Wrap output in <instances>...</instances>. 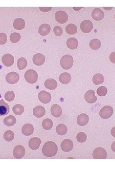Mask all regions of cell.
I'll return each instance as SVG.
<instances>
[{
  "mask_svg": "<svg viewBox=\"0 0 115 173\" xmlns=\"http://www.w3.org/2000/svg\"><path fill=\"white\" fill-rule=\"evenodd\" d=\"M9 108L8 103L2 99L0 100V117H3L8 114Z\"/></svg>",
  "mask_w": 115,
  "mask_h": 173,
  "instance_id": "e0dca14e",
  "label": "cell"
},
{
  "mask_svg": "<svg viewBox=\"0 0 115 173\" xmlns=\"http://www.w3.org/2000/svg\"><path fill=\"white\" fill-rule=\"evenodd\" d=\"M2 61L5 66L9 67L14 64L15 61L14 58L10 54H5L2 57Z\"/></svg>",
  "mask_w": 115,
  "mask_h": 173,
  "instance_id": "4fadbf2b",
  "label": "cell"
},
{
  "mask_svg": "<svg viewBox=\"0 0 115 173\" xmlns=\"http://www.w3.org/2000/svg\"><path fill=\"white\" fill-rule=\"evenodd\" d=\"M91 17L94 20L100 21L104 18L105 14L100 8H96L92 11Z\"/></svg>",
  "mask_w": 115,
  "mask_h": 173,
  "instance_id": "8fae6325",
  "label": "cell"
},
{
  "mask_svg": "<svg viewBox=\"0 0 115 173\" xmlns=\"http://www.w3.org/2000/svg\"><path fill=\"white\" fill-rule=\"evenodd\" d=\"M76 138L77 141L79 142L83 143L86 141L87 136L85 133L81 132L77 134Z\"/></svg>",
  "mask_w": 115,
  "mask_h": 173,
  "instance_id": "8d00e7d4",
  "label": "cell"
},
{
  "mask_svg": "<svg viewBox=\"0 0 115 173\" xmlns=\"http://www.w3.org/2000/svg\"><path fill=\"white\" fill-rule=\"evenodd\" d=\"M65 30L67 34L70 35H73L77 33V29L75 25L70 24L66 26Z\"/></svg>",
  "mask_w": 115,
  "mask_h": 173,
  "instance_id": "4dcf8cb0",
  "label": "cell"
},
{
  "mask_svg": "<svg viewBox=\"0 0 115 173\" xmlns=\"http://www.w3.org/2000/svg\"><path fill=\"white\" fill-rule=\"evenodd\" d=\"M113 7H103L105 9H106V10H111Z\"/></svg>",
  "mask_w": 115,
  "mask_h": 173,
  "instance_id": "ee69618b",
  "label": "cell"
},
{
  "mask_svg": "<svg viewBox=\"0 0 115 173\" xmlns=\"http://www.w3.org/2000/svg\"><path fill=\"white\" fill-rule=\"evenodd\" d=\"M21 38L20 34L16 32L11 33L10 36V40L11 42L16 43L20 41Z\"/></svg>",
  "mask_w": 115,
  "mask_h": 173,
  "instance_id": "e575fe53",
  "label": "cell"
},
{
  "mask_svg": "<svg viewBox=\"0 0 115 173\" xmlns=\"http://www.w3.org/2000/svg\"><path fill=\"white\" fill-rule=\"evenodd\" d=\"M13 112L17 115L22 114L25 111V108L22 105L17 104L14 105L12 108Z\"/></svg>",
  "mask_w": 115,
  "mask_h": 173,
  "instance_id": "d590c367",
  "label": "cell"
},
{
  "mask_svg": "<svg viewBox=\"0 0 115 173\" xmlns=\"http://www.w3.org/2000/svg\"><path fill=\"white\" fill-rule=\"evenodd\" d=\"M115 52H112L110 55V61L113 63L115 64Z\"/></svg>",
  "mask_w": 115,
  "mask_h": 173,
  "instance_id": "7bdbcfd3",
  "label": "cell"
},
{
  "mask_svg": "<svg viewBox=\"0 0 115 173\" xmlns=\"http://www.w3.org/2000/svg\"><path fill=\"white\" fill-rule=\"evenodd\" d=\"M52 7H39L41 11L43 12H47L49 11L52 9Z\"/></svg>",
  "mask_w": 115,
  "mask_h": 173,
  "instance_id": "b9f144b4",
  "label": "cell"
},
{
  "mask_svg": "<svg viewBox=\"0 0 115 173\" xmlns=\"http://www.w3.org/2000/svg\"><path fill=\"white\" fill-rule=\"evenodd\" d=\"M26 153L24 147L21 145L16 146L13 151V155L15 158L21 159L24 156Z\"/></svg>",
  "mask_w": 115,
  "mask_h": 173,
  "instance_id": "52a82bcc",
  "label": "cell"
},
{
  "mask_svg": "<svg viewBox=\"0 0 115 173\" xmlns=\"http://www.w3.org/2000/svg\"><path fill=\"white\" fill-rule=\"evenodd\" d=\"M27 65V60L24 57H21L17 61V66L20 70H22L25 69Z\"/></svg>",
  "mask_w": 115,
  "mask_h": 173,
  "instance_id": "d6a6232c",
  "label": "cell"
},
{
  "mask_svg": "<svg viewBox=\"0 0 115 173\" xmlns=\"http://www.w3.org/2000/svg\"><path fill=\"white\" fill-rule=\"evenodd\" d=\"M85 101L89 103H94L97 100L95 91L93 90H88L85 95Z\"/></svg>",
  "mask_w": 115,
  "mask_h": 173,
  "instance_id": "7c38bea8",
  "label": "cell"
},
{
  "mask_svg": "<svg viewBox=\"0 0 115 173\" xmlns=\"http://www.w3.org/2000/svg\"><path fill=\"white\" fill-rule=\"evenodd\" d=\"M71 79V74L67 72H64L60 74L59 80L63 84H67L70 83Z\"/></svg>",
  "mask_w": 115,
  "mask_h": 173,
  "instance_id": "d4e9b609",
  "label": "cell"
},
{
  "mask_svg": "<svg viewBox=\"0 0 115 173\" xmlns=\"http://www.w3.org/2000/svg\"><path fill=\"white\" fill-rule=\"evenodd\" d=\"M50 31V26L46 24H44L41 25L38 30L39 34L42 36H47L49 33Z\"/></svg>",
  "mask_w": 115,
  "mask_h": 173,
  "instance_id": "7402d4cb",
  "label": "cell"
},
{
  "mask_svg": "<svg viewBox=\"0 0 115 173\" xmlns=\"http://www.w3.org/2000/svg\"><path fill=\"white\" fill-rule=\"evenodd\" d=\"M20 79L19 74L16 72H10L8 73L6 77L7 82L11 84H14L17 83Z\"/></svg>",
  "mask_w": 115,
  "mask_h": 173,
  "instance_id": "ba28073f",
  "label": "cell"
},
{
  "mask_svg": "<svg viewBox=\"0 0 115 173\" xmlns=\"http://www.w3.org/2000/svg\"><path fill=\"white\" fill-rule=\"evenodd\" d=\"M55 18L56 21L60 24H64L67 21L68 17L65 12L60 10L55 13Z\"/></svg>",
  "mask_w": 115,
  "mask_h": 173,
  "instance_id": "8992f818",
  "label": "cell"
},
{
  "mask_svg": "<svg viewBox=\"0 0 115 173\" xmlns=\"http://www.w3.org/2000/svg\"><path fill=\"white\" fill-rule=\"evenodd\" d=\"M44 86L48 89L53 90L57 88V83L54 79H49L44 82Z\"/></svg>",
  "mask_w": 115,
  "mask_h": 173,
  "instance_id": "484cf974",
  "label": "cell"
},
{
  "mask_svg": "<svg viewBox=\"0 0 115 173\" xmlns=\"http://www.w3.org/2000/svg\"><path fill=\"white\" fill-rule=\"evenodd\" d=\"M42 143L40 138L37 137H34L30 140L28 144L29 147L33 150L38 149Z\"/></svg>",
  "mask_w": 115,
  "mask_h": 173,
  "instance_id": "5bb4252c",
  "label": "cell"
},
{
  "mask_svg": "<svg viewBox=\"0 0 115 173\" xmlns=\"http://www.w3.org/2000/svg\"><path fill=\"white\" fill-rule=\"evenodd\" d=\"M5 98L8 102H11L14 100L15 98V94L13 91H7L5 95Z\"/></svg>",
  "mask_w": 115,
  "mask_h": 173,
  "instance_id": "74e56055",
  "label": "cell"
},
{
  "mask_svg": "<svg viewBox=\"0 0 115 173\" xmlns=\"http://www.w3.org/2000/svg\"><path fill=\"white\" fill-rule=\"evenodd\" d=\"M42 126L44 129L46 130H51L53 126V121L49 118H46L43 120Z\"/></svg>",
  "mask_w": 115,
  "mask_h": 173,
  "instance_id": "1f68e13d",
  "label": "cell"
},
{
  "mask_svg": "<svg viewBox=\"0 0 115 173\" xmlns=\"http://www.w3.org/2000/svg\"><path fill=\"white\" fill-rule=\"evenodd\" d=\"M45 108L41 106H38L33 109V113L34 117L38 118H41L44 116L45 114Z\"/></svg>",
  "mask_w": 115,
  "mask_h": 173,
  "instance_id": "ffe728a7",
  "label": "cell"
},
{
  "mask_svg": "<svg viewBox=\"0 0 115 173\" xmlns=\"http://www.w3.org/2000/svg\"><path fill=\"white\" fill-rule=\"evenodd\" d=\"M14 132L10 130L6 131L4 134V138L5 141L11 142L13 141L14 138Z\"/></svg>",
  "mask_w": 115,
  "mask_h": 173,
  "instance_id": "836d02e7",
  "label": "cell"
},
{
  "mask_svg": "<svg viewBox=\"0 0 115 173\" xmlns=\"http://www.w3.org/2000/svg\"><path fill=\"white\" fill-rule=\"evenodd\" d=\"M73 57L70 55H63L60 61L61 67L65 70H68L71 69L73 66Z\"/></svg>",
  "mask_w": 115,
  "mask_h": 173,
  "instance_id": "3957f363",
  "label": "cell"
},
{
  "mask_svg": "<svg viewBox=\"0 0 115 173\" xmlns=\"http://www.w3.org/2000/svg\"><path fill=\"white\" fill-rule=\"evenodd\" d=\"M107 154L106 150L101 147H98L94 150L93 156L94 159H106Z\"/></svg>",
  "mask_w": 115,
  "mask_h": 173,
  "instance_id": "277c9868",
  "label": "cell"
},
{
  "mask_svg": "<svg viewBox=\"0 0 115 173\" xmlns=\"http://www.w3.org/2000/svg\"><path fill=\"white\" fill-rule=\"evenodd\" d=\"M25 22L24 19L21 18H18L14 20L13 26L15 29L21 30L25 28Z\"/></svg>",
  "mask_w": 115,
  "mask_h": 173,
  "instance_id": "603a6c76",
  "label": "cell"
},
{
  "mask_svg": "<svg viewBox=\"0 0 115 173\" xmlns=\"http://www.w3.org/2000/svg\"><path fill=\"white\" fill-rule=\"evenodd\" d=\"M22 133L25 136H30L34 132L33 126L30 123H27L23 125L21 128Z\"/></svg>",
  "mask_w": 115,
  "mask_h": 173,
  "instance_id": "d6986e66",
  "label": "cell"
},
{
  "mask_svg": "<svg viewBox=\"0 0 115 173\" xmlns=\"http://www.w3.org/2000/svg\"><path fill=\"white\" fill-rule=\"evenodd\" d=\"M77 121L78 124L79 126H84L88 123L89 121V117L87 114L82 113L78 115Z\"/></svg>",
  "mask_w": 115,
  "mask_h": 173,
  "instance_id": "44dd1931",
  "label": "cell"
},
{
  "mask_svg": "<svg viewBox=\"0 0 115 173\" xmlns=\"http://www.w3.org/2000/svg\"><path fill=\"white\" fill-rule=\"evenodd\" d=\"M113 112V108L110 106L103 107L100 110L99 114L100 117L103 119H108L112 116Z\"/></svg>",
  "mask_w": 115,
  "mask_h": 173,
  "instance_id": "5b68a950",
  "label": "cell"
},
{
  "mask_svg": "<svg viewBox=\"0 0 115 173\" xmlns=\"http://www.w3.org/2000/svg\"><path fill=\"white\" fill-rule=\"evenodd\" d=\"M7 42V36L4 33H0V45L5 44Z\"/></svg>",
  "mask_w": 115,
  "mask_h": 173,
  "instance_id": "60d3db41",
  "label": "cell"
},
{
  "mask_svg": "<svg viewBox=\"0 0 115 173\" xmlns=\"http://www.w3.org/2000/svg\"><path fill=\"white\" fill-rule=\"evenodd\" d=\"M45 60V56L41 53L36 54L33 57L32 61L33 64L38 66L42 65L44 63Z\"/></svg>",
  "mask_w": 115,
  "mask_h": 173,
  "instance_id": "9a60e30c",
  "label": "cell"
},
{
  "mask_svg": "<svg viewBox=\"0 0 115 173\" xmlns=\"http://www.w3.org/2000/svg\"><path fill=\"white\" fill-rule=\"evenodd\" d=\"M4 124L6 126L11 127L15 125L16 122V118L12 115L6 117L4 119Z\"/></svg>",
  "mask_w": 115,
  "mask_h": 173,
  "instance_id": "4316f807",
  "label": "cell"
},
{
  "mask_svg": "<svg viewBox=\"0 0 115 173\" xmlns=\"http://www.w3.org/2000/svg\"><path fill=\"white\" fill-rule=\"evenodd\" d=\"M73 145V143L72 141L69 139H66L62 142L61 147L63 151L69 152L72 151Z\"/></svg>",
  "mask_w": 115,
  "mask_h": 173,
  "instance_id": "2e32d148",
  "label": "cell"
},
{
  "mask_svg": "<svg viewBox=\"0 0 115 173\" xmlns=\"http://www.w3.org/2000/svg\"><path fill=\"white\" fill-rule=\"evenodd\" d=\"M89 45L91 49L96 50L100 48L101 43L99 40L97 39H94L90 41Z\"/></svg>",
  "mask_w": 115,
  "mask_h": 173,
  "instance_id": "f546056e",
  "label": "cell"
},
{
  "mask_svg": "<svg viewBox=\"0 0 115 173\" xmlns=\"http://www.w3.org/2000/svg\"><path fill=\"white\" fill-rule=\"evenodd\" d=\"M53 31L55 35L57 36H61L63 34V30L59 26H55L53 29Z\"/></svg>",
  "mask_w": 115,
  "mask_h": 173,
  "instance_id": "ab89813d",
  "label": "cell"
},
{
  "mask_svg": "<svg viewBox=\"0 0 115 173\" xmlns=\"http://www.w3.org/2000/svg\"><path fill=\"white\" fill-rule=\"evenodd\" d=\"M58 151L56 144L53 142L49 141L45 143L42 149L43 155L47 157H52L55 156Z\"/></svg>",
  "mask_w": 115,
  "mask_h": 173,
  "instance_id": "6da1fadb",
  "label": "cell"
},
{
  "mask_svg": "<svg viewBox=\"0 0 115 173\" xmlns=\"http://www.w3.org/2000/svg\"><path fill=\"white\" fill-rule=\"evenodd\" d=\"M93 28V23L89 20H85L80 24V30L85 33L91 32Z\"/></svg>",
  "mask_w": 115,
  "mask_h": 173,
  "instance_id": "30bf717a",
  "label": "cell"
},
{
  "mask_svg": "<svg viewBox=\"0 0 115 173\" xmlns=\"http://www.w3.org/2000/svg\"><path fill=\"white\" fill-rule=\"evenodd\" d=\"M56 132L60 136L65 135L67 132V126L63 124H60L56 128Z\"/></svg>",
  "mask_w": 115,
  "mask_h": 173,
  "instance_id": "f1b7e54d",
  "label": "cell"
},
{
  "mask_svg": "<svg viewBox=\"0 0 115 173\" xmlns=\"http://www.w3.org/2000/svg\"><path fill=\"white\" fill-rule=\"evenodd\" d=\"M25 78L26 81L30 84H35L37 81L39 75L37 72L33 69H30L25 73Z\"/></svg>",
  "mask_w": 115,
  "mask_h": 173,
  "instance_id": "7a4b0ae2",
  "label": "cell"
},
{
  "mask_svg": "<svg viewBox=\"0 0 115 173\" xmlns=\"http://www.w3.org/2000/svg\"><path fill=\"white\" fill-rule=\"evenodd\" d=\"M38 98L41 103L44 104H47L49 103L51 101L52 96L49 92L43 90L39 92Z\"/></svg>",
  "mask_w": 115,
  "mask_h": 173,
  "instance_id": "9c48e42d",
  "label": "cell"
},
{
  "mask_svg": "<svg viewBox=\"0 0 115 173\" xmlns=\"http://www.w3.org/2000/svg\"><path fill=\"white\" fill-rule=\"evenodd\" d=\"M105 79L102 74L97 73L94 74L93 78V83L96 85L102 84L104 82Z\"/></svg>",
  "mask_w": 115,
  "mask_h": 173,
  "instance_id": "83f0119b",
  "label": "cell"
},
{
  "mask_svg": "<svg viewBox=\"0 0 115 173\" xmlns=\"http://www.w3.org/2000/svg\"><path fill=\"white\" fill-rule=\"evenodd\" d=\"M51 112L54 117L58 118L61 116L62 110V108L59 105L54 104L51 107Z\"/></svg>",
  "mask_w": 115,
  "mask_h": 173,
  "instance_id": "ac0fdd59",
  "label": "cell"
},
{
  "mask_svg": "<svg viewBox=\"0 0 115 173\" xmlns=\"http://www.w3.org/2000/svg\"><path fill=\"white\" fill-rule=\"evenodd\" d=\"M97 93L99 96H105L108 93V89L105 86H101L97 89Z\"/></svg>",
  "mask_w": 115,
  "mask_h": 173,
  "instance_id": "f35d334b",
  "label": "cell"
},
{
  "mask_svg": "<svg viewBox=\"0 0 115 173\" xmlns=\"http://www.w3.org/2000/svg\"><path fill=\"white\" fill-rule=\"evenodd\" d=\"M67 47L69 49L74 50L76 49L78 46V41L75 38H71L67 41Z\"/></svg>",
  "mask_w": 115,
  "mask_h": 173,
  "instance_id": "cb8c5ba5",
  "label": "cell"
}]
</instances>
